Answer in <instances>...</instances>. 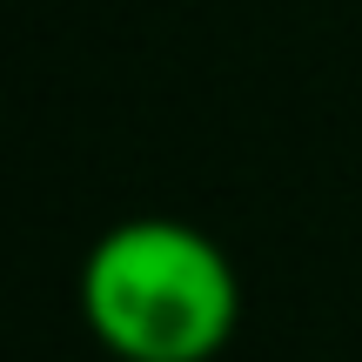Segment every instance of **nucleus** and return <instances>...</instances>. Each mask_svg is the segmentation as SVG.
<instances>
[{
  "label": "nucleus",
  "instance_id": "1",
  "mask_svg": "<svg viewBox=\"0 0 362 362\" xmlns=\"http://www.w3.org/2000/svg\"><path fill=\"white\" fill-rule=\"evenodd\" d=\"M81 322L115 362H215L242 322V275L208 228L128 215L81 255Z\"/></svg>",
  "mask_w": 362,
  "mask_h": 362
}]
</instances>
